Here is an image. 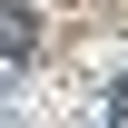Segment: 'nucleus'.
<instances>
[{"label": "nucleus", "instance_id": "f257e3e1", "mask_svg": "<svg viewBox=\"0 0 128 128\" xmlns=\"http://www.w3.org/2000/svg\"><path fill=\"white\" fill-rule=\"evenodd\" d=\"M40 30H30V10H0V49H30Z\"/></svg>", "mask_w": 128, "mask_h": 128}]
</instances>
